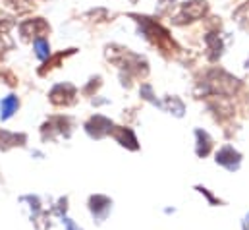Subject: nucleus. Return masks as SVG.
<instances>
[{
	"label": "nucleus",
	"mask_w": 249,
	"mask_h": 230,
	"mask_svg": "<svg viewBox=\"0 0 249 230\" xmlns=\"http://www.w3.org/2000/svg\"><path fill=\"white\" fill-rule=\"evenodd\" d=\"M216 163L222 165V167H226L228 171H238L240 165H242V155L238 151H234V147L226 145V147H222L216 153Z\"/></svg>",
	"instance_id": "1"
},
{
	"label": "nucleus",
	"mask_w": 249,
	"mask_h": 230,
	"mask_svg": "<svg viewBox=\"0 0 249 230\" xmlns=\"http://www.w3.org/2000/svg\"><path fill=\"white\" fill-rule=\"evenodd\" d=\"M62 223H64V225H66V229H68V230H79V229H77V227H75V223H73L71 219H64Z\"/></svg>",
	"instance_id": "12"
},
{
	"label": "nucleus",
	"mask_w": 249,
	"mask_h": 230,
	"mask_svg": "<svg viewBox=\"0 0 249 230\" xmlns=\"http://www.w3.org/2000/svg\"><path fill=\"white\" fill-rule=\"evenodd\" d=\"M114 135H116V139H118V143L120 145H124L127 149H131V151H135L139 145H137V137L133 135V132L129 130V128H118L116 132H114Z\"/></svg>",
	"instance_id": "5"
},
{
	"label": "nucleus",
	"mask_w": 249,
	"mask_h": 230,
	"mask_svg": "<svg viewBox=\"0 0 249 230\" xmlns=\"http://www.w3.org/2000/svg\"><path fill=\"white\" fill-rule=\"evenodd\" d=\"M18 107H19V103H18V99H16L14 95L2 99V103H0V111H2V113H0V118H2V120H8L10 116L18 111Z\"/></svg>",
	"instance_id": "8"
},
{
	"label": "nucleus",
	"mask_w": 249,
	"mask_h": 230,
	"mask_svg": "<svg viewBox=\"0 0 249 230\" xmlns=\"http://www.w3.org/2000/svg\"><path fill=\"white\" fill-rule=\"evenodd\" d=\"M110 207H112V201L107 195H93L89 199V209L95 215V219H99V221L107 219V215L110 213Z\"/></svg>",
	"instance_id": "3"
},
{
	"label": "nucleus",
	"mask_w": 249,
	"mask_h": 230,
	"mask_svg": "<svg viewBox=\"0 0 249 230\" xmlns=\"http://www.w3.org/2000/svg\"><path fill=\"white\" fill-rule=\"evenodd\" d=\"M195 137H197V155L199 157H207L209 151H211V145H213L209 134L203 132V130H195Z\"/></svg>",
	"instance_id": "7"
},
{
	"label": "nucleus",
	"mask_w": 249,
	"mask_h": 230,
	"mask_svg": "<svg viewBox=\"0 0 249 230\" xmlns=\"http://www.w3.org/2000/svg\"><path fill=\"white\" fill-rule=\"evenodd\" d=\"M35 49H37V57L39 58H47L49 57V45H47V41H43V39H37L35 41Z\"/></svg>",
	"instance_id": "10"
},
{
	"label": "nucleus",
	"mask_w": 249,
	"mask_h": 230,
	"mask_svg": "<svg viewBox=\"0 0 249 230\" xmlns=\"http://www.w3.org/2000/svg\"><path fill=\"white\" fill-rule=\"evenodd\" d=\"M244 230H249V215L246 217V221H244Z\"/></svg>",
	"instance_id": "13"
},
{
	"label": "nucleus",
	"mask_w": 249,
	"mask_h": 230,
	"mask_svg": "<svg viewBox=\"0 0 249 230\" xmlns=\"http://www.w3.org/2000/svg\"><path fill=\"white\" fill-rule=\"evenodd\" d=\"M207 12V4L205 2H201V0H193V2H186L184 6H182V14L187 18V21H191V19H197V18H201L203 14Z\"/></svg>",
	"instance_id": "4"
},
{
	"label": "nucleus",
	"mask_w": 249,
	"mask_h": 230,
	"mask_svg": "<svg viewBox=\"0 0 249 230\" xmlns=\"http://www.w3.org/2000/svg\"><path fill=\"white\" fill-rule=\"evenodd\" d=\"M197 190H199L201 193H205V195H207V199H209L211 203H218V201H216V199H214V197H213V195L209 193V190H207V188H201V186H197Z\"/></svg>",
	"instance_id": "11"
},
{
	"label": "nucleus",
	"mask_w": 249,
	"mask_h": 230,
	"mask_svg": "<svg viewBox=\"0 0 249 230\" xmlns=\"http://www.w3.org/2000/svg\"><path fill=\"white\" fill-rule=\"evenodd\" d=\"M168 109L174 113L176 116H182L184 115V103L180 101V99H176V97H172V99H168Z\"/></svg>",
	"instance_id": "9"
},
{
	"label": "nucleus",
	"mask_w": 249,
	"mask_h": 230,
	"mask_svg": "<svg viewBox=\"0 0 249 230\" xmlns=\"http://www.w3.org/2000/svg\"><path fill=\"white\" fill-rule=\"evenodd\" d=\"M25 135L23 134H10V132H0V149H10L16 145H23Z\"/></svg>",
	"instance_id": "6"
},
{
	"label": "nucleus",
	"mask_w": 249,
	"mask_h": 230,
	"mask_svg": "<svg viewBox=\"0 0 249 230\" xmlns=\"http://www.w3.org/2000/svg\"><path fill=\"white\" fill-rule=\"evenodd\" d=\"M85 128H87L89 135H93V137H103V135H107V134L112 132V122H110L108 118H105V116H93V118L87 122Z\"/></svg>",
	"instance_id": "2"
}]
</instances>
